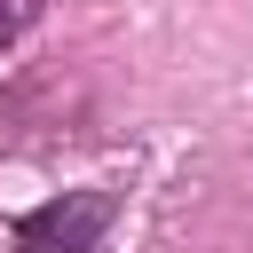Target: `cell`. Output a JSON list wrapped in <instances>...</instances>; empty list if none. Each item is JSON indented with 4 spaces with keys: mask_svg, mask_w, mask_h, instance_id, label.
<instances>
[{
    "mask_svg": "<svg viewBox=\"0 0 253 253\" xmlns=\"http://www.w3.org/2000/svg\"><path fill=\"white\" fill-rule=\"evenodd\" d=\"M119 221V190H55L32 213H16V253H95Z\"/></svg>",
    "mask_w": 253,
    "mask_h": 253,
    "instance_id": "obj_1",
    "label": "cell"
},
{
    "mask_svg": "<svg viewBox=\"0 0 253 253\" xmlns=\"http://www.w3.org/2000/svg\"><path fill=\"white\" fill-rule=\"evenodd\" d=\"M40 16H47V0H0V55H8V47L40 24Z\"/></svg>",
    "mask_w": 253,
    "mask_h": 253,
    "instance_id": "obj_2",
    "label": "cell"
}]
</instances>
